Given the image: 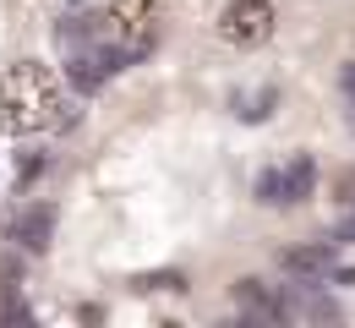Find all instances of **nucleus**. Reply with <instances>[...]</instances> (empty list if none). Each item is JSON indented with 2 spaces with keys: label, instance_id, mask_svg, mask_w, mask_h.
I'll list each match as a JSON object with an SVG mask.
<instances>
[{
  "label": "nucleus",
  "instance_id": "9d476101",
  "mask_svg": "<svg viewBox=\"0 0 355 328\" xmlns=\"http://www.w3.org/2000/svg\"><path fill=\"white\" fill-rule=\"evenodd\" d=\"M339 88H345V98H350V104H355V60H350V66H345V77H339Z\"/></svg>",
  "mask_w": 355,
  "mask_h": 328
},
{
  "label": "nucleus",
  "instance_id": "423d86ee",
  "mask_svg": "<svg viewBox=\"0 0 355 328\" xmlns=\"http://www.w3.org/2000/svg\"><path fill=\"white\" fill-rule=\"evenodd\" d=\"M6 235H11L22 252H44L49 235H55V208H49V202H28V208L6 225Z\"/></svg>",
  "mask_w": 355,
  "mask_h": 328
},
{
  "label": "nucleus",
  "instance_id": "7ed1b4c3",
  "mask_svg": "<svg viewBox=\"0 0 355 328\" xmlns=\"http://www.w3.org/2000/svg\"><path fill=\"white\" fill-rule=\"evenodd\" d=\"M60 39H66V83H71L77 94H93V88H104V83H110V77L126 66L115 49L104 44V33H98V17L88 22V39H83L77 28H66Z\"/></svg>",
  "mask_w": 355,
  "mask_h": 328
},
{
  "label": "nucleus",
  "instance_id": "20e7f679",
  "mask_svg": "<svg viewBox=\"0 0 355 328\" xmlns=\"http://www.w3.org/2000/svg\"><path fill=\"white\" fill-rule=\"evenodd\" d=\"M311 187H317V159L311 153H290L284 164H268L263 175H257V202L268 208H295V202H306Z\"/></svg>",
  "mask_w": 355,
  "mask_h": 328
},
{
  "label": "nucleus",
  "instance_id": "39448f33",
  "mask_svg": "<svg viewBox=\"0 0 355 328\" xmlns=\"http://www.w3.org/2000/svg\"><path fill=\"white\" fill-rule=\"evenodd\" d=\"M219 39L235 49H257L273 39V6L268 0H230L219 17Z\"/></svg>",
  "mask_w": 355,
  "mask_h": 328
},
{
  "label": "nucleus",
  "instance_id": "6e6552de",
  "mask_svg": "<svg viewBox=\"0 0 355 328\" xmlns=\"http://www.w3.org/2000/svg\"><path fill=\"white\" fill-rule=\"evenodd\" d=\"M235 104H241V121H263V115H273V110H268V104H273V88H263V94H241Z\"/></svg>",
  "mask_w": 355,
  "mask_h": 328
},
{
  "label": "nucleus",
  "instance_id": "1a4fd4ad",
  "mask_svg": "<svg viewBox=\"0 0 355 328\" xmlns=\"http://www.w3.org/2000/svg\"><path fill=\"white\" fill-rule=\"evenodd\" d=\"M137 290H186L180 274H148V279H137Z\"/></svg>",
  "mask_w": 355,
  "mask_h": 328
},
{
  "label": "nucleus",
  "instance_id": "0eeeda50",
  "mask_svg": "<svg viewBox=\"0 0 355 328\" xmlns=\"http://www.w3.org/2000/svg\"><path fill=\"white\" fill-rule=\"evenodd\" d=\"M284 268L290 274H334V252L328 246H295V252H284Z\"/></svg>",
  "mask_w": 355,
  "mask_h": 328
},
{
  "label": "nucleus",
  "instance_id": "f03ea898",
  "mask_svg": "<svg viewBox=\"0 0 355 328\" xmlns=\"http://www.w3.org/2000/svg\"><path fill=\"white\" fill-rule=\"evenodd\" d=\"M98 33L126 66L148 60L159 49V33H164V6L159 0H110L98 11Z\"/></svg>",
  "mask_w": 355,
  "mask_h": 328
},
{
  "label": "nucleus",
  "instance_id": "f257e3e1",
  "mask_svg": "<svg viewBox=\"0 0 355 328\" xmlns=\"http://www.w3.org/2000/svg\"><path fill=\"white\" fill-rule=\"evenodd\" d=\"M77 121L71 88L44 60H17L0 71V132L11 137H49Z\"/></svg>",
  "mask_w": 355,
  "mask_h": 328
}]
</instances>
